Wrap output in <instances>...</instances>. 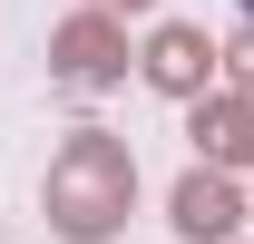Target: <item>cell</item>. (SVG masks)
I'll return each instance as SVG.
<instances>
[{"instance_id":"1","label":"cell","mask_w":254,"mask_h":244,"mask_svg":"<svg viewBox=\"0 0 254 244\" xmlns=\"http://www.w3.org/2000/svg\"><path fill=\"white\" fill-rule=\"evenodd\" d=\"M127 195H137V166H127L118 137L78 127V137L49 156V225H59L68 244H98V235L127 215Z\"/></svg>"},{"instance_id":"2","label":"cell","mask_w":254,"mask_h":244,"mask_svg":"<svg viewBox=\"0 0 254 244\" xmlns=\"http://www.w3.org/2000/svg\"><path fill=\"white\" fill-rule=\"evenodd\" d=\"M147 78H157L166 98H205V78H215V49H205V30L166 20V30L147 39Z\"/></svg>"},{"instance_id":"3","label":"cell","mask_w":254,"mask_h":244,"mask_svg":"<svg viewBox=\"0 0 254 244\" xmlns=\"http://www.w3.org/2000/svg\"><path fill=\"white\" fill-rule=\"evenodd\" d=\"M235 215H245V205H235V185H225L215 166L176 176V235H186V244H225V235H235Z\"/></svg>"},{"instance_id":"4","label":"cell","mask_w":254,"mask_h":244,"mask_svg":"<svg viewBox=\"0 0 254 244\" xmlns=\"http://www.w3.org/2000/svg\"><path fill=\"white\" fill-rule=\"evenodd\" d=\"M118 20H108V10H88V20H68V39H59V78L68 88H108V78H118Z\"/></svg>"},{"instance_id":"5","label":"cell","mask_w":254,"mask_h":244,"mask_svg":"<svg viewBox=\"0 0 254 244\" xmlns=\"http://www.w3.org/2000/svg\"><path fill=\"white\" fill-rule=\"evenodd\" d=\"M195 137L215 166H254V98H225V108H195Z\"/></svg>"},{"instance_id":"6","label":"cell","mask_w":254,"mask_h":244,"mask_svg":"<svg viewBox=\"0 0 254 244\" xmlns=\"http://www.w3.org/2000/svg\"><path fill=\"white\" fill-rule=\"evenodd\" d=\"M225 59H235V78H245V98H254V30L235 39V49H225Z\"/></svg>"},{"instance_id":"7","label":"cell","mask_w":254,"mask_h":244,"mask_svg":"<svg viewBox=\"0 0 254 244\" xmlns=\"http://www.w3.org/2000/svg\"><path fill=\"white\" fill-rule=\"evenodd\" d=\"M98 10H147V0H98Z\"/></svg>"}]
</instances>
